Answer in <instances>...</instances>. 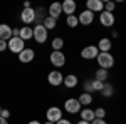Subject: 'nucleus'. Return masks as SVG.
<instances>
[{
	"instance_id": "19",
	"label": "nucleus",
	"mask_w": 126,
	"mask_h": 124,
	"mask_svg": "<svg viewBox=\"0 0 126 124\" xmlns=\"http://www.w3.org/2000/svg\"><path fill=\"white\" fill-rule=\"evenodd\" d=\"M78 77L74 76V74H69V76H66L64 77V82H62V84H64V86L66 87H69V89H72V87H76L78 86Z\"/></svg>"
},
{
	"instance_id": "41",
	"label": "nucleus",
	"mask_w": 126,
	"mask_h": 124,
	"mask_svg": "<svg viewBox=\"0 0 126 124\" xmlns=\"http://www.w3.org/2000/svg\"><path fill=\"white\" fill-rule=\"evenodd\" d=\"M0 112H2V107H0Z\"/></svg>"
},
{
	"instance_id": "3",
	"label": "nucleus",
	"mask_w": 126,
	"mask_h": 124,
	"mask_svg": "<svg viewBox=\"0 0 126 124\" xmlns=\"http://www.w3.org/2000/svg\"><path fill=\"white\" fill-rule=\"evenodd\" d=\"M34 30V40L35 42H39V44H44L46 40H47V35H49V30L44 27V25H35V27H32Z\"/></svg>"
},
{
	"instance_id": "31",
	"label": "nucleus",
	"mask_w": 126,
	"mask_h": 124,
	"mask_svg": "<svg viewBox=\"0 0 126 124\" xmlns=\"http://www.w3.org/2000/svg\"><path fill=\"white\" fill-rule=\"evenodd\" d=\"M103 87H104V82H99V81H96V79L93 81V89H94V91L101 92V91H103Z\"/></svg>"
},
{
	"instance_id": "20",
	"label": "nucleus",
	"mask_w": 126,
	"mask_h": 124,
	"mask_svg": "<svg viewBox=\"0 0 126 124\" xmlns=\"http://www.w3.org/2000/svg\"><path fill=\"white\" fill-rule=\"evenodd\" d=\"M46 17H47V15H46V10L42 9V7L35 9V20H34V22H35L37 25H42V22L46 20Z\"/></svg>"
},
{
	"instance_id": "9",
	"label": "nucleus",
	"mask_w": 126,
	"mask_h": 124,
	"mask_svg": "<svg viewBox=\"0 0 126 124\" xmlns=\"http://www.w3.org/2000/svg\"><path fill=\"white\" fill-rule=\"evenodd\" d=\"M97 54H99V50H97L96 45H87L81 50V57L82 59H87V60H91V59H96Z\"/></svg>"
},
{
	"instance_id": "12",
	"label": "nucleus",
	"mask_w": 126,
	"mask_h": 124,
	"mask_svg": "<svg viewBox=\"0 0 126 124\" xmlns=\"http://www.w3.org/2000/svg\"><path fill=\"white\" fill-rule=\"evenodd\" d=\"M78 20H79L81 25H91L93 20H94V14L89 12V10H84V12H81V15L78 17Z\"/></svg>"
},
{
	"instance_id": "38",
	"label": "nucleus",
	"mask_w": 126,
	"mask_h": 124,
	"mask_svg": "<svg viewBox=\"0 0 126 124\" xmlns=\"http://www.w3.org/2000/svg\"><path fill=\"white\" fill-rule=\"evenodd\" d=\"M27 124H40L39 121H30V123H27Z\"/></svg>"
},
{
	"instance_id": "32",
	"label": "nucleus",
	"mask_w": 126,
	"mask_h": 124,
	"mask_svg": "<svg viewBox=\"0 0 126 124\" xmlns=\"http://www.w3.org/2000/svg\"><path fill=\"white\" fill-rule=\"evenodd\" d=\"M0 117H3V119H9L10 117V112L7 109H2V112H0Z\"/></svg>"
},
{
	"instance_id": "14",
	"label": "nucleus",
	"mask_w": 126,
	"mask_h": 124,
	"mask_svg": "<svg viewBox=\"0 0 126 124\" xmlns=\"http://www.w3.org/2000/svg\"><path fill=\"white\" fill-rule=\"evenodd\" d=\"M61 5H62V14H67V17H69V15H74L76 7H78L74 0H64Z\"/></svg>"
},
{
	"instance_id": "23",
	"label": "nucleus",
	"mask_w": 126,
	"mask_h": 124,
	"mask_svg": "<svg viewBox=\"0 0 126 124\" xmlns=\"http://www.w3.org/2000/svg\"><path fill=\"white\" fill-rule=\"evenodd\" d=\"M42 25H44V27H46L47 30H52V29H56V25H57V20L47 15V17H46V20L42 22Z\"/></svg>"
},
{
	"instance_id": "28",
	"label": "nucleus",
	"mask_w": 126,
	"mask_h": 124,
	"mask_svg": "<svg viewBox=\"0 0 126 124\" xmlns=\"http://www.w3.org/2000/svg\"><path fill=\"white\" fill-rule=\"evenodd\" d=\"M104 116H106V111L103 107H97L96 111H94V117L96 119H104Z\"/></svg>"
},
{
	"instance_id": "36",
	"label": "nucleus",
	"mask_w": 126,
	"mask_h": 124,
	"mask_svg": "<svg viewBox=\"0 0 126 124\" xmlns=\"http://www.w3.org/2000/svg\"><path fill=\"white\" fill-rule=\"evenodd\" d=\"M0 124H9V121H7V119H3V117H0Z\"/></svg>"
},
{
	"instance_id": "39",
	"label": "nucleus",
	"mask_w": 126,
	"mask_h": 124,
	"mask_svg": "<svg viewBox=\"0 0 126 124\" xmlns=\"http://www.w3.org/2000/svg\"><path fill=\"white\" fill-rule=\"evenodd\" d=\"M78 124H91V123H87V121H79Z\"/></svg>"
},
{
	"instance_id": "27",
	"label": "nucleus",
	"mask_w": 126,
	"mask_h": 124,
	"mask_svg": "<svg viewBox=\"0 0 126 124\" xmlns=\"http://www.w3.org/2000/svg\"><path fill=\"white\" fill-rule=\"evenodd\" d=\"M66 24H67L69 27H72V29H74V27H78V25H79V20H78L76 15H69L67 19H66Z\"/></svg>"
},
{
	"instance_id": "22",
	"label": "nucleus",
	"mask_w": 126,
	"mask_h": 124,
	"mask_svg": "<svg viewBox=\"0 0 126 124\" xmlns=\"http://www.w3.org/2000/svg\"><path fill=\"white\" fill-rule=\"evenodd\" d=\"M94 79L99 81V82H106L108 81V70L106 69H97L96 74H94Z\"/></svg>"
},
{
	"instance_id": "16",
	"label": "nucleus",
	"mask_w": 126,
	"mask_h": 124,
	"mask_svg": "<svg viewBox=\"0 0 126 124\" xmlns=\"http://www.w3.org/2000/svg\"><path fill=\"white\" fill-rule=\"evenodd\" d=\"M62 14V5L59 3V2H54L50 7H49V17H52V19H59V15Z\"/></svg>"
},
{
	"instance_id": "1",
	"label": "nucleus",
	"mask_w": 126,
	"mask_h": 124,
	"mask_svg": "<svg viewBox=\"0 0 126 124\" xmlns=\"http://www.w3.org/2000/svg\"><path fill=\"white\" fill-rule=\"evenodd\" d=\"M97 64H99V69H106V70H109L111 67L114 66V57L109 54V52H99L97 54Z\"/></svg>"
},
{
	"instance_id": "17",
	"label": "nucleus",
	"mask_w": 126,
	"mask_h": 124,
	"mask_svg": "<svg viewBox=\"0 0 126 124\" xmlns=\"http://www.w3.org/2000/svg\"><path fill=\"white\" fill-rule=\"evenodd\" d=\"M111 45H113V44H111V40H109L108 37H104V39H101V40H99V44H97L96 47H97L99 52H109V50H111Z\"/></svg>"
},
{
	"instance_id": "21",
	"label": "nucleus",
	"mask_w": 126,
	"mask_h": 124,
	"mask_svg": "<svg viewBox=\"0 0 126 124\" xmlns=\"http://www.w3.org/2000/svg\"><path fill=\"white\" fill-rule=\"evenodd\" d=\"M81 117H82V121L91 123V121H94V111L93 109H82L81 111Z\"/></svg>"
},
{
	"instance_id": "8",
	"label": "nucleus",
	"mask_w": 126,
	"mask_h": 124,
	"mask_svg": "<svg viewBox=\"0 0 126 124\" xmlns=\"http://www.w3.org/2000/svg\"><path fill=\"white\" fill-rule=\"evenodd\" d=\"M20 20L25 24V25H29V24H32L34 20H35V9H24L22 10V14H20Z\"/></svg>"
},
{
	"instance_id": "10",
	"label": "nucleus",
	"mask_w": 126,
	"mask_h": 124,
	"mask_svg": "<svg viewBox=\"0 0 126 124\" xmlns=\"http://www.w3.org/2000/svg\"><path fill=\"white\" fill-rule=\"evenodd\" d=\"M99 22H101L103 27H113V25H114V15L103 10V12L99 14Z\"/></svg>"
},
{
	"instance_id": "34",
	"label": "nucleus",
	"mask_w": 126,
	"mask_h": 124,
	"mask_svg": "<svg viewBox=\"0 0 126 124\" xmlns=\"http://www.w3.org/2000/svg\"><path fill=\"white\" fill-rule=\"evenodd\" d=\"M91 124H108V123L104 119H96V117H94V121H91Z\"/></svg>"
},
{
	"instance_id": "37",
	"label": "nucleus",
	"mask_w": 126,
	"mask_h": 124,
	"mask_svg": "<svg viewBox=\"0 0 126 124\" xmlns=\"http://www.w3.org/2000/svg\"><path fill=\"white\" fill-rule=\"evenodd\" d=\"M24 9H30V3H29V2H24Z\"/></svg>"
},
{
	"instance_id": "5",
	"label": "nucleus",
	"mask_w": 126,
	"mask_h": 124,
	"mask_svg": "<svg viewBox=\"0 0 126 124\" xmlns=\"http://www.w3.org/2000/svg\"><path fill=\"white\" fill-rule=\"evenodd\" d=\"M50 64L54 67H62L66 64V55L61 52V50H52V54H50Z\"/></svg>"
},
{
	"instance_id": "13",
	"label": "nucleus",
	"mask_w": 126,
	"mask_h": 124,
	"mask_svg": "<svg viewBox=\"0 0 126 124\" xmlns=\"http://www.w3.org/2000/svg\"><path fill=\"white\" fill-rule=\"evenodd\" d=\"M34 57H35L34 49H24V50L19 54V60H20V62H24V64L32 62V60H34Z\"/></svg>"
},
{
	"instance_id": "40",
	"label": "nucleus",
	"mask_w": 126,
	"mask_h": 124,
	"mask_svg": "<svg viewBox=\"0 0 126 124\" xmlns=\"http://www.w3.org/2000/svg\"><path fill=\"white\" fill-rule=\"evenodd\" d=\"M44 124H54V123H50V121H47V123H44Z\"/></svg>"
},
{
	"instance_id": "30",
	"label": "nucleus",
	"mask_w": 126,
	"mask_h": 124,
	"mask_svg": "<svg viewBox=\"0 0 126 124\" xmlns=\"http://www.w3.org/2000/svg\"><path fill=\"white\" fill-rule=\"evenodd\" d=\"M84 91H86L87 94L94 92V89H93V81H91V79H87L86 82H84Z\"/></svg>"
},
{
	"instance_id": "15",
	"label": "nucleus",
	"mask_w": 126,
	"mask_h": 124,
	"mask_svg": "<svg viewBox=\"0 0 126 124\" xmlns=\"http://www.w3.org/2000/svg\"><path fill=\"white\" fill-rule=\"evenodd\" d=\"M12 37H14V35H12V27L7 25V24H0V40L9 42Z\"/></svg>"
},
{
	"instance_id": "11",
	"label": "nucleus",
	"mask_w": 126,
	"mask_h": 124,
	"mask_svg": "<svg viewBox=\"0 0 126 124\" xmlns=\"http://www.w3.org/2000/svg\"><path fill=\"white\" fill-rule=\"evenodd\" d=\"M86 7H87L86 10L93 12V14H94V12H99V14H101V12L104 10V2H101V0H87Z\"/></svg>"
},
{
	"instance_id": "4",
	"label": "nucleus",
	"mask_w": 126,
	"mask_h": 124,
	"mask_svg": "<svg viewBox=\"0 0 126 124\" xmlns=\"http://www.w3.org/2000/svg\"><path fill=\"white\" fill-rule=\"evenodd\" d=\"M64 109L67 111L69 114H78V112H81V102H79L78 99L71 97V99H67L64 102Z\"/></svg>"
},
{
	"instance_id": "29",
	"label": "nucleus",
	"mask_w": 126,
	"mask_h": 124,
	"mask_svg": "<svg viewBox=\"0 0 126 124\" xmlns=\"http://www.w3.org/2000/svg\"><path fill=\"white\" fill-rule=\"evenodd\" d=\"M114 7H116V3H114V2H104V12H109V14H113Z\"/></svg>"
},
{
	"instance_id": "26",
	"label": "nucleus",
	"mask_w": 126,
	"mask_h": 124,
	"mask_svg": "<svg viewBox=\"0 0 126 124\" xmlns=\"http://www.w3.org/2000/svg\"><path fill=\"white\" fill-rule=\"evenodd\" d=\"M62 47H64V40L61 37H56L52 40V50H61Z\"/></svg>"
},
{
	"instance_id": "6",
	"label": "nucleus",
	"mask_w": 126,
	"mask_h": 124,
	"mask_svg": "<svg viewBox=\"0 0 126 124\" xmlns=\"http://www.w3.org/2000/svg\"><path fill=\"white\" fill-rule=\"evenodd\" d=\"M46 117H47V121H50V123H57V121H61L62 119V111H61V107H49L47 112H46Z\"/></svg>"
},
{
	"instance_id": "2",
	"label": "nucleus",
	"mask_w": 126,
	"mask_h": 124,
	"mask_svg": "<svg viewBox=\"0 0 126 124\" xmlns=\"http://www.w3.org/2000/svg\"><path fill=\"white\" fill-rule=\"evenodd\" d=\"M7 47H9L10 52H14V54H20V52L25 49V42H24L20 37H12L9 42H7Z\"/></svg>"
},
{
	"instance_id": "7",
	"label": "nucleus",
	"mask_w": 126,
	"mask_h": 124,
	"mask_svg": "<svg viewBox=\"0 0 126 124\" xmlns=\"http://www.w3.org/2000/svg\"><path fill=\"white\" fill-rule=\"evenodd\" d=\"M47 81H49V84H50V86L57 87V86H61V84L64 82V76H62L59 70H52V72H49Z\"/></svg>"
},
{
	"instance_id": "25",
	"label": "nucleus",
	"mask_w": 126,
	"mask_h": 124,
	"mask_svg": "<svg viewBox=\"0 0 126 124\" xmlns=\"http://www.w3.org/2000/svg\"><path fill=\"white\" fill-rule=\"evenodd\" d=\"M101 94L104 96V97H111V96L114 94V87L111 86L109 82H104V87H103V91H101Z\"/></svg>"
},
{
	"instance_id": "24",
	"label": "nucleus",
	"mask_w": 126,
	"mask_h": 124,
	"mask_svg": "<svg viewBox=\"0 0 126 124\" xmlns=\"http://www.w3.org/2000/svg\"><path fill=\"white\" fill-rule=\"evenodd\" d=\"M78 101L81 102V106H89L91 102H93V96L87 94V92H84V94H81L78 97Z\"/></svg>"
},
{
	"instance_id": "35",
	"label": "nucleus",
	"mask_w": 126,
	"mask_h": 124,
	"mask_svg": "<svg viewBox=\"0 0 126 124\" xmlns=\"http://www.w3.org/2000/svg\"><path fill=\"white\" fill-rule=\"evenodd\" d=\"M56 124H71V121H67V119H64V117H62V119H61V121H57Z\"/></svg>"
},
{
	"instance_id": "18",
	"label": "nucleus",
	"mask_w": 126,
	"mask_h": 124,
	"mask_svg": "<svg viewBox=\"0 0 126 124\" xmlns=\"http://www.w3.org/2000/svg\"><path fill=\"white\" fill-rule=\"evenodd\" d=\"M19 37L25 42V40H30V39H34V30H32V27H22L20 29V34Z\"/></svg>"
},
{
	"instance_id": "33",
	"label": "nucleus",
	"mask_w": 126,
	"mask_h": 124,
	"mask_svg": "<svg viewBox=\"0 0 126 124\" xmlns=\"http://www.w3.org/2000/svg\"><path fill=\"white\" fill-rule=\"evenodd\" d=\"M5 49H9L7 47V42H5V40H0V52H3Z\"/></svg>"
}]
</instances>
